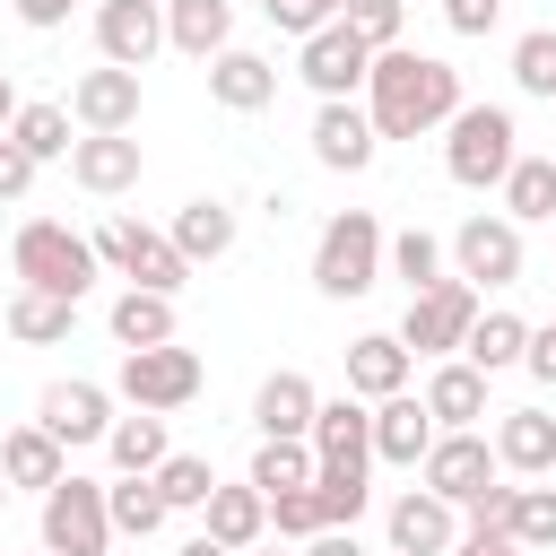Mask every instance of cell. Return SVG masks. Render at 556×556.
I'll list each match as a JSON object with an SVG mask.
<instances>
[{"instance_id":"obj_1","label":"cell","mask_w":556,"mask_h":556,"mask_svg":"<svg viewBox=\"0 0 556 556\" xmlns=\"http://www.w3.org/2000/svg\"><path fill=\"white\" fill-rule=\"evenodd\" d=\"M365 113H374V130H382V139H426V130H443V122L460 113V70H452V61H434V52L391 43V52H374Z\"/></svg>"},{"instance_id":"obj_2","label":"cell","mask_w":556,"mask_h":556,"mask_svg":"<svg viewBox=\"0 0 556 556\" xmlns=\"http://www.w3.org/2000/svg\"><path fill=\"white\" fill-rule=\"evenodd\" d=\"M9 269H17V287H35V295H70V304L104 278L96 235H78V226H61V217H26V226L9 235Z\"/></svg>"},{"instance_id":"obj_3","label":"cell","mask_w":556,"mask_h":556,"mask_svg":"<svg viewBox=\"0 0 556 556\" xmlns=\"http://www.w3.org/2000/svg\"><path fill=\"white\" fill-rule=\"evenodd\" d=\"M521 165V122L513 104H460L443 122V174L460 191H504V174Z\"/></svg>"},{"instance_id":"obj_4","label":"cell","mask_w":556,"mask_h":556,"mask_svg":"<svg viewBox=\"0 0 556 556\" xmlns=\"http://www.w3.org/2000/svg\"><path fill=\"white\" fill-rule=\"evenodd\" d=\"M382 261H391L382 217H374V208H339V217L321 226V243H313V287H321L330 304L374 295V287H382Z\"/></svg>"},{"instance_id":"obj_5","label":"cell","mask_w":556,"mask_h":556,"mask_svg":"<svg viewBox=\"0 0 556 556\" xmlns=\"http://www.w3.org/2000/svg\"><path fill=\"white\" fill-rule=\"evenodd\" d=\"M96 261H104L113 278L148 287V295H182V287H191L182 243H174V235H156V226H139V217H104V226H96Z\"/></svg>"},{"instance_id":"obj_6","label":"cell","mask_w":556,"mask_h":556,"mask_svg":"<svg viewBox=\"0 0 556 556\" xmlns=\"http://www.w3.org/2000/svg\"><path fill=\"white\" fill-rule=\"evenodd\" d=\"M478 287L469 278H443V287H426V295H408V313H400V348L408 356H460L469 348V330H478Z\"/></svg>"},{"instance_id":"obj_7","label":"cell","mask_w":556,"mask_h":556,"mask_svg":"<svg viewBox=\"0 0 556 556\" xmlns=\"http://www.w3.org/2000/svg\"><path fill=\"white\" fill-rule=\"evenodd\" d=\"M443 252H452V278H469L478 295H486V287H521V261H530V252H521V226H513L504 208H495V217H486V208L460 217Z\"/></svg>"},{"instance_id":"obj_8","label":"cell","mask_w":556,"mask_h":556,"mask_svg":"<svg viewBox=\"0 0 556 556\" xmlns=\"http://www.w3.org/2000/svg\"><path fill=\"white\" fill-rule=\"evenodd\" d=\"M113 400H130V408H148V417L191 408V400H200V356H191V348H122Z\"/></svg>"},{"instance_id":"obj_9","label":"cell","mask_w":556,"mask_h":556,"mask_svg":"<svg viewBox=\"0 0 556 556\" xmlns=\"http://www.w3.org/2000/svg\"><path fill=\"white\" fill-rule=\"evenodd\" d=\"M113 504H104V486L96 478H61L52 495H43V547L52 556H113Z\"/></svg>"},{"instance_id":"obj_10","label":"cell","mask_w":556,"mask_h":556,"mask_svg":"<svg viewBox=\"0 0 556 556\" xmlns=\"http://www.w3.org/2000/svg\"><path fill=\"white\" fill-rule=\"evenodd\" d=\"M417 478H426V495H443L452 513H469V504L504 478V460H495L486 434H434V452L417 460Z\"/></svg>"},{"instance_id":"obj_11","label":"cell","mask_w":556,"mask_h":556,"mask_svg":"<svg viewBox=\"0 0 556 556\" xmlns=\"http://www.w3.org/2000/svg\"><path fill=\"white\" fill-rule=\"evenodd\" d=\"M295 78L321 96V104H356L365 96V78H374V52L348 35V17L339 26H321V35H304V61H295Z\"/></svg>"},{"instance_id":"obj_12","label":"cell","mask_w":556,"mask_h":556,"mask_svg":"<svg viewBox=\"0 0 556 556\" xmlns=\"http://www.w3.org/2000/svg\"><path fill=\"white\" fill-rule=\"evenodd\" d=\"M35 426H43L52 443H70V452H78V443H104V434H113V391H104V382H78V374H70V382H43Z\"/></svg>"},{"instance_id":"obj_13","label":"cell","mask_w":556,"mask_h":556,"mask_svg":"<svg viewBox=\"0 0 556 556\" xmlns=\"http://www.w3.org/2000/svg\"><path fill=\"white\" fill-rule=\"evenodd\" d=\"M304 443H313L321 469H365V460H374V408H365L356 391H339V400L313 408V434H304Z\"/></svg>"},{"instance_id":"obj_14","label":"cell","mask_w":556,"mask_h":556,"mask_svg":"<svg viewBox=\"0 0 556 556\" xmlns=\"http://www.w3.org/2000/svg\"><path fill=\"white\" fill-rule=\"evenodd\" d=\"M156 43H165V9H156V0H104V9H96V52H104L113 70H148Z\"/></svg>"},{"instance_id":"obj_15","label":"cell","mask_w":556,"mask_h":556,"mask_svg":"<svg viewBox=\"0 0 556 556\" xmlns=\"http://www.w3.org/2000/svg\"><path fill=\"white\" fill-rule=\"evenodd\" d=\"M374 156H382V130H374L365 104H321V113H313V165H330V174H365Z\"/></svg>"},{"instance_id":"obj_16","label":"cell","mask_w":556,"mask_h":556,"mask_svg":"<svg viewBox=\"0 0 556 556\" xmlns=\"http://www.w3.org/2000/svg\"><path fill=\"white\" fill-rule=\"evenodd\" d=\"M452 547H460V513L443 495H426V486L391 495V556H452Z\"/></svg>"},{"instance_id":"obj_17","label":"cell","mask_w":556,"mask_h":556,"mask_svg":"<svg viewBox=\"0 0 556 556\" xmlns=\"http://www.w3.org/2000/svg\"><path fill=\"white\" fill-rule=\"evenodd\" d=\"M70 182L96 191V200L130 191V182H139V139H130V130H78V148H70Z\"/></svg>"},{"instance_id":"obj_18","label":"cell","mask_w":556,"mask_h":556,"mask_svg":"<svg viewBox=\"0 0 556 556\" xmlns=\"http://www.w3.org/2000/svg\"><path fill=\"white\" fill-rule=\"evenodd\" d=\"M408 374H417V356L400 348V330H365V339H348V391H356L365 408H374V400H400Z\"/></svg>"},{"instance_id":"obj_19","label":"cell","mask_w":556,"mask_h":556,"mask_svg":"<svg viewBox=\"0 0 556 556\" xmlns=\"http://www.w3.org/2000/svg\"><path fill=\"white\" fill-rule=\"evenodd\" d=\"M417 400H426V417H434L443 434H478V417H486V374H478L469 356H443Z\"/></svg>"},{"instance_id":"obj_20","label":"cell","mask_w":556,"mask_h":556,"mask_svg":"<svg viewBox=\"0 0 556 556\" xmlns=\"http://www.w3.org/2000/svg\"><path fill=\"white\" fill-rule=\"evenodd\" d=\"M313 408H321V391H313L295 365H278V374L252 391V426H261V443H304V434H313Z\"/></svg>"},{"instance_id":"obj_21","label":"cell","mask_w":556,"mask_h":556,"mask_svg":"<svg viewBox=\"0 0 556 556\" xmlns=\"http://www.w3.org/2000/svg\"><path fill=\"white\" fill-rule=\"evenodd\" d=\"M70 122L78 130H130L139 122V70H87L78 87H70Z\"/></svg>"},{"instance_id":"obj_22","label":"cell","mask_w":556,"mask_h":556,"mask_svg":"<svg viewBox=\"0 0 556 556\" xmlns=\"http://www.w3.org/2000/svg\"><path fill=\"white\" fill-rule=\"evenodd\" d=\"M434 417H426V400L417 391H400V400H374V460H391V469H417L426 452H434Z\"/></svg>"},{"instance_id":"obj_23","label":"cell","mask_w":556,"mask_h":556,"mask_svg":"<svg viewBox=\"0 0 556 556\" xmlns=\"http://www.w3.org/2000/svg\"><path fill=\"white\" fill-rule=\"evenodd\" d=\"M0 478H9V486L52 495V486L70 478V443H52V434L26 417V426H9V434H0Z\"/></svg>"},{"instance_id":"obj_24","label":"cell","mask_w":556,"mask_h":556,"mask_svg":"<svg viewBox=\"0 0 556 556\" xmlns=\"http://www.w3.org/2000/svg\"><path fill=\"white\" fill-rule=\"evenodd\" d=\"M200 530L217 539V547H235V556H252L261 547V530H269V495L243 478V486H217L208 504H200Z\"/></svg>"},{"instance_id":"obj_25","label":"cell","mask_w":556,"mask_h":556,"mask_svg":"<svg viewBox=\"0 0 556 556\" xmlns=\"http://www.w3.org/2000/svg\"><path fill=\"white\" fill-rule=\"evenodd\" d=\"M495 460L513 478H547L556 469V417L547 408H504L495 417Z\"/></svg>"},{"instance_id":"obj_26","label":"cell","mask_w":556,"mask_h":556,"mask_svg":"<svg viewBox=\"0 0 556 556\" xmlns=\"http://www.w3.org/2000/svg\"><path fill=\"white\" fill-rule=\"evenodd\" d=\"M165 43L191 61H217L235 43V0H165Z\"/></svg>"},{"instance_id":"obj_27","label":"cell","mask_w":556,"mask_h":556,"mask_svg":"<svg viewBox=\"0 0 556 556\" xmlns=\"http://www.w3.org/2000/svg\"><path fill=\"white\" fill-rule=\"evenodd\" d=\"M208 96H217L226 113H261V104L278 96V70H269L261 52H243V43H226V52L208 61Z\"/></svg>"},{"instance_id":"obj_28","label":"cell","mask_w":556,"mask_h":556,"mask_svg":"<svg viewBox=\"0 0 556 556\" xmlns=\"http://www.w3.org/2000/svg\"><path fill=\"white\" fill-rule=\"evenodd\" d=\"M165 235L182 243V261H191V269H200V261H226V252H235V208L200 191V200H182V208H174V226H165Z\"/></svg>"},{"instance_id":"obj_29","label":"cell","mask_w":556,"mask_h":556,"mask_svg":"<svg viewBox=\"0 0 556 556\" xmlns=\"http://www.w3.org/2000/svg\"><path fill=\"white\" fill-rule=\"evenodd\" d=\"M104 321H113V339H122V348H174V295H148V287H122Z\"/></svg>"},{"instance_id":"obj_30","label":"cell","mask_w":556,"mask_h":556,"mask_svg":"<svg viewBox=\"0 0 556 556\" xmlns=\"http://www.w3.org/2000/svg\"><path fill=\"white\" fill-rule=\"evenodd\" d=\"M104 452H113V469L122 478H156L165 469V417H148V408H130V417H113V434H104Z\"/></svg>"},{"instance_id":"obj_31","label":"cell","mask_w":556,"mask_h":556,"mask_svg":"<svg viewBox=\"0 0 556 556\" xmlns=\"http://www.w3.org/2000/svg\"><path fill=\"white\" fill-rule=\"evenodd\" d=\"M504 217L513 226H556V156H521L504 174Z\"/></svg>"},{"instance_id":"obj_32","label":"cell","mask_w":556,"mask_h":556,"mask_svg":"<svg viewBox=\"0 0 556 556\" xmlns=\"http://www.w3.org/2000/svg\"><path fill=\"white\" fill-rule=\"evenodd\" d=\"M460 356H469L478 374H504V365H521V356H530V321L495 304V313H478V330H469V348H460Z\"/></svg>"},{"instance_id":"obj_33","label":"cell","mask_w":556,"mask_h":556,"mask_svg":"<svg viewBox=\"0 0 556 556\" xmlns=\"http://www.w3.org/2000/svg\"><path fill=\"white\" fill-rule=\"evenodd\" d=\"M70 321H78V304H70V295H35V287H17V295H9V339H26V348L70 339Z\"/></svg>"},{"instance_id":"obj_34","label":"cell","mask_w":556,"mask_h":556,"mask_svg":"<svg viewBox=\"0 0 556 556\" xmlns=\"http://www.w3.org/2000/svg\"><path fill=\"white\" fill-rule=\"evenodd\" d=\"M104 504H113V530H122V539H156V530H165V513H174V504L156 495V478H113V486H104Z\"/></svg>"},{"instance_id":"obj_35","label":"cell","mask_w":556,"mask_h":556,"mask_svg":"<svg viewBox=\"0 0 556 556\" xmlns=\"http://www.w3.org/2000/svg\"><path fill=\"white\" fill-rule=\"evenodd\" d=\"M9 139H17L35 165H52V156H70V148H78V139H70V104H17Z\"/></svg>"},{"instance_id":"obj_36","label":"cell","mask_w":556,"mask_h":556,"mask_svg":"<svg viewBox=\"0 0 556 556\" xmlns=\"http://www.w3.org/2000/svg\"><path fill=\"white\" fill-rule=\"evenodd\" d=\"M382 278H400L408 295H426V287H443V243H434L426 226H408V235H391V261H382Z\"/></svg>"},{"instance_id":"obj_37","label":"cell","mask_w":556,"mask_h":556,"mask_svg":"<svg viewBox=\"0 0 556 556\" xmlns=\"http://www.w3.org/2000/svg\"><path fill=\"white\" fill-rule=\"evenodd\" d=\"M313 478H321L313 443H261V452H252V486H261V495H295V486H313Z\"/></svg>"},{"instance_id":"obj_38","label":"cell","mask_w":556,"mask_h":556,"mask_svg":"<svg viewBox=\"0 0 556 556\" xmlns=\"http://www.w3.org/2000/svg\"><path fill=\"white\" fill-rule=\"evenodd\" d=\"M504 539H513V547H530V556H556V486H521V495H513Z\"/></svg>"},{"instance_id":"obj_39","label":"cell","mask_w":556,"mask_h":556,"mask_svg":"<svg viewBox=\"0 0 556 556\" xmlns=\"http://www.w3.org/2000/svg\"><path fill=\"white\" fill-rule=\"evenodd\" d=\"M156 495H165L174 513H200V504L217 495V469H208L200 452H165V469H156Z\"/></svg>"},{"instance_id":"obj_40","label":"cell","mask_w":556,"mask_h":556,"mask_svg":"<svg viewBox=\"0 0 556 556\" xmlns=\"http://www.w3.org/2000/svg\"><path fill=\"white\" fill-rule=\"evenodd\" d=\"M313 495H321V521H330V530H356V521H365V504H374L365 469H321V478H313Z\"/></svg>"},{"instance_id":"obj_41","label":"cell","mask_w":556,"mask_h":556,"mask_svg":"<svg viewBox=\"0 0 556 556\" xmlns=\"http://www.w3.org/2000/svg\"><path fill=\"white\" fill-rule=\"evenodd\" d=\"M513 87L556 104V26H530V35L513 43Z\"/></svg>"},{"instance_id":"obj_42","label":"cell","mask_w":556,"mask_h":556,"mask_svg":"<svg viewBox=\"0 0 556 556\" xmlns=\"http://www.w3.org/2000/svg\"><path fill=\"white\" fill-rule=\"evenodd\" d=\"M400 26H408V0H348V35H356L365 52H391Z\"/></svg>"},{"instance_id":"obj_43","label":"cell","mask_w":556,"mask_h":556,"mask_svg":"<svg viewBox=\"0 0 556 556\" xmlns=\"http://www.w3.org/2000/svg\"><path fill=\"white\" fill-rule=\"evenodd\" d=\"M269 530H278V539H295V547H313V539L330 530V521H321V495H313V486H295V495H269Z\"/></svg>"},{"instance_id":"obj_44","label":"cell","mask_w":556,"mask_h":556,"mask_svg":"<svg viewBox=\"0 0 556 556\" xmlns=\"http://www.w3.org/2000/svg\"><path fill=\"white\" fill-rule=\"evenodd\" d=\"M261 9H269V26H287V35H295V43H304V35H321V26H339V17H348V0H261Z\"/></svg>"},{"instance_id":"obj_45","label":"cell","mask_w":556,"mask_h":556,"mask_svg":"<svg viewBox=\"0 0 556 556\" xmlns=\"http://www.w3.org/2000/svg\"><path fill=\"white\" fill-rule=\"evenodd\" d=\"M26 191H35V156L17 139H0V200H26Z\"/></svg>"},{"instance_id":"obj_46","label":"cell","mask_w":556,"mask_h":556,"mask_svg":"<svg viewBox=\"0 0 556 556\" xmlns=\"http://www.w3.org/2000/svg\"><path fill=\"white\" fill-rule=\"evenodd\" d=\"M513 495H521V486H504V478H495V486L469 504V530H504V521H513Z\"/></svg>"},{"instance_id":"obj_47","label":"cell","mask_w":556,"mask_h":556,"mask_svg":"<svg viewBox=\"0 0 556 556\" xmlns=\"http://www.w3.org/2000/svg\"><path fill=\"white\" fill-rule=\"evenodd\" d=\"M495 9H504V0H443V26H452V35H486Z\"/></svg>"},{"instance_id":"obj_48","label":"cell","mask_w":556,"mask_h":556,"mask_svg":"<svg viewBox=\"0 0 556 556\" xmlns=\"http://www.w3.org/2000/svg\"><path fill=\"white\" fill-rule=\"evenodd\" d=\"M521 365H530V374L556 391V321H530V356H521Z\"/></svg>"},{"instance_id":"obj_49","label":"cell","mask_w":556,"mask_h":556,"mask_svg":"<svg viewBox=\"0 0 556 556\" xmlns=\"http://www.w3.org/2000/svg\"><path fill=\"white\" fill-rule=\"evenodd\" d=\"M70 9H78V0H17V17H26L35 35H52V26H70Z\"/></svg>"},{"instance_id":"obj_50","label":"cell","mask_w":556,"mask_h":556,"mask_svg":"<svg viewBox=\"0 0 556 556\" xmlns=\"http://www.w3.org/2000/svg\"><path fill=\"white\" fill-rule=\"evenodd\" d=\"M452 556H530V547H513L504 530H460V547Z\"/></svg>"},{"instance_id":"obj_51","label":"cell","mask_w":556,"mask_h":556,"mask_svg":"<svg viewBox=\"0 0 556 556\" xmlns=\"http://www.w3.org/2000/svg\"><path fill=\"white\" fill-rule=\"evenodd\" d=\"M304 556H365V539H356V530H321Z\"/></svg>"},{"instance_id":"obj_52","label":"cell","mask_w":556,"mask_h":556,"mask_svg":"<svg viewBox=\"0 0 556 556\" xmlns=\"http://www.w3.org/2000/svg\"><path fill=\"white\" fill-rule=\"evenodd\" d=\"M174 556H235V547H217V539H208V530H200V539H182V547H174Z\"/></svg>"},{"instance_id":"obj_53","label":"cell","mask_w":556,"mask_h":556,"mask_svg":"<svg viewBox=\"0 0 556 556\" xmlns=\"http://www.w3.org/2000/svg\"><path fill=\"white\" fill-rule=\"evenodd\" d=\"M9 122H17V87L0 78V130H9Z\"/></svg>"},{"instance_id":"obj_54","label":"cell","mask_w":556,"mask_h":556,"mask_svg":"<svg viewBox=\"0 0 556 556\" xmlns=\"http://www.w3.org/2000/svg\"><path fill=\"white\" fill-rule=\"evenodd\" d=\"M252 556H304V547H252Z\"/></svg>"},{"instance_id":"obj_55","label":"cell","mask_w":556,"mask_h":556,"mask_svg":"<svg viewBox=\"0 0 556 556\" xmlns=\"http://www.w3.org/2000/svg\"><path fill=\"white\" fill-rule=\"evenodd\" d=\"M9 495H17V486H9V478H0V513H9Z\"/></svg>"},{"instance_id":"obj_56","label":"cell","mask_w":556,"mask_h":556,"mask_svg":"<svg viewBox=\"0 0 556 556\" xmlns=\"http://www.w3.org/2000/svg\"><path fill=\"white\" fill-rule=\"evenodd\" d=\"M35 556H52V547H35Z\"/></svg>"},{"instance_id":"obj_57","label":"cell","mask_w":556,"mask_h":556,"mask_svg":"<svg viewBox=\"0 0 556 556\" xmlns=\"http://www.w3.org/2000/svg\"><path fill=\"white\" fill-rule=\"evenodd\" d=\"M156 9H165V0H156Z\"/></svg>"}]
</instances>
